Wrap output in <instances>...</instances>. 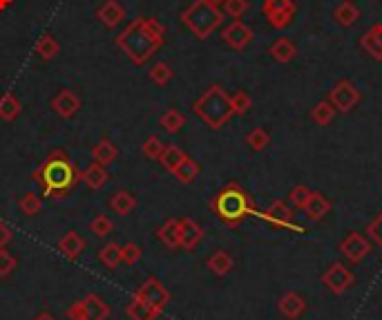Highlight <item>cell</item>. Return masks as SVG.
<instances>
[{
  "label": "cell",
  "mask_w": 382,
  "mask_h": 320,
  "mask_svg": "<svg viewBox=\"0 0 382 320\" xmlns=\"http://www.w3.org/2000/svg\"><path fill=\"white\" fill-rule=\"evenodd\" d=\"M166 43V27L157 19L139 16L116 36V47L134 65L148 63Z\"/></svg>",
  "instance_id": "1"
},
{
  "label": "cell",
  "mask_w": 382,
  "mask_h": 320,
  "mask_svg": "<svg viewBox=\"0 0 382 320\" xmlns=\"http://www.w3.org/2000/svg\"><path fill=\"white\" fill-rule=\"evenodd\" d=\"M34 180L40 184L42 197H61L76 188V184L83 180V173L74 166L65 150L56 148L34 171Z\"/></svg>",
  "instance_id": "2"
},
{
  "label": "cell",
  "mask_w": 382,
  "mask_h": 320,
  "mask_svg": "<svg viewBox=\"0 0 382 320\" xmlns=\"http://www.w3.org/2000/svg\"><path fill=\"white\" fill-rule=\"evenodd\" d=\"M192 110L212 130H219L235 114L231 106V97L226 95V90L222 86H210L192 103Z\"/></svg>",
  "instance_id": "3"
},
{
  "label": "cell",
  "mask_w": 382,
  "mask_h": 320,
  "mask_svg": "<svg viewBox=\"0 0 382 320\" xmlns=\"http://www.w3.org/2000/svg\"><path fill=\"white\" fill-rule=\"evenodd\" d=\"M210 208L215 210V215L228 226L240 224L246 215L253 210L251 197L237 186V184H228V186L217 193V197L210 201Z\"/></svg>",
  "instance_id": "4"
},
{
  "label": "cell",
  "mask_w": 382,
  "mask_h": 320,
  "mask_svg": "<svg viewBox=\"0 0 382 320\" xmlns=\"http://www.w3.org/2000/svg\"><path fill=\"white\" fill-rule=\"evenodd\" d=\"M224 21V14L219 7L210 5L208 0H194L181 12V23L188 27L197 38H208Z\"/></svg>",
  "instance_id": "5"
},
{
  "label": "cell",
  "mask_w": 382,
  "mask_h": 320,
  "mask_svg": "<svg viewBox=\"0 0 382 320\" xmlns=\"http://www.w3.org/2000/svg\"><path fill=\"white\" fill-rule=\"evenodd\" d=\"M132 298H137V300L146 302V305H150V307L164 311L170 305V298H173V296H170V291L164 287V282H161L159 278L150 275L148 280L132 293Z\"/></svg>",
  "instance_id": "6"
},
{
  "label": "cell",
  "mask_w": 382,
  "mask_h": 320,
  "mask_svg": "<svg viewBox=\"0 0 382 320\" xmlns=\"http://www.w3.org/2000/svg\"><path fill=\"white\" fill-rule=\"evenodd\" d=\"M360 99H362L360 90L355 88L351 81H346V79L338 81L333 86V90H331V95H329V101H331V106L335 108V112L353 110V108L360 103Z\"/></svg>",
  "instance_id": "7"
},
{
  "label": "cell",
  "mask_w": 382,
  "mask_h": 320,
  "mask_svg": "<svg viewBox=\"0 0 382 320\" xmlns=\"http://www.w3.org/2000/svg\"><path fill=\"white\" fill-rule=\"evenodd\" d=\"M322 282H324L333 293H344L353 284V273L342 262H335V264H331V269L324 275H322Z\"/></svg>",
  "instance_id": "8"
},
{
  "label": "cell",
  "mask_w": 382,
  "mask_h": 320,
  "mask_svg": "<svg viewBox=\"0 0 382 320\" xmlns=\"http://www.w3.org/2000/svg\"><path fill=\"white\" fill-rule=\"evenodd\" d=\"M222 40L226 45H231L233 49H244L253 43V29L249 25H244L242 21H233L222 32Z\"/></svg>",
  "instance_id": "9"
},
{
  "label": "cell",
  "mask_w": 382,
  "mask_h": 320,
  "mask_svg": "<svg viewBox=\"0 0 382 320\" xmlns=\"http://www.w3.org/2000/svg\"><path fill=\"white\" fill-rule=\"evenodd\" d=\"M340 251H342V254L349 258L351 262H362V260L369 256L371 244L364 240L360 233H349L342 240V244H340Z\"/></svg>",
  "instance_id": "10"
},
{
  "label": "cell",
  "mask_w": 382,
  "mask_h": 320,
  "mask_svg": "<svg viewBox=\"0 0 382 320\" xmlns=\"http://www.w3.org/2000/svg\"><path fill=\"white\" fill-rule=\"evenodd\" d=\"M52 108H54V112L58 116H63V119H72V116L81 110V99L72 90H61L52 99Z\"/></svg>",
  "instance_id": "11"
},
{
  "label": "cell",
  "mask_w": 382,
  "mask_h": 320,
  "mask_svg": "<svg viewBox=\"0 0 382 320\" xmlns=\"http://www.w3.org/2000/svg\"><path fill=\"white\" fill-rule=\"evenodd\" d=\"M201 238H203L201 226L194 220H190V217H181L179 220V247L186 251H192V249H197Z\"/></svg>",
  "instance_id": "12"
},
{
  "label": "cell",
  "mask_w": 382,
  "mask_h": 320,
  "mask_svg": "<svg viewBox=\"0 0 382 320\" xmlns=\"http://www.w3.org/2000/svg\"><path fill=\"white\" fill-rule=\"evenodd\" d=\"M97 19L103 23L105 27L112 29L125 19V7L118 3V0H105V3L97 10Z\"/></svg>",
  "instance_id": "13"
},
{
  "label": "cell",
  "mask_w": 382,
  "mask_h": 320,
  "mask_svg": "<svg viewBox=\"0 0 382 320\" xmlns=\"http://www.w3.org/2000/svg\"><path fill=\"white\" fill-rule=\"evenodd\" d=\"M277 307H279V311H282L286 318L295 320V318H300L304 311H307V300H304L300 293L288 291V293H284L282 298H279Z\"/></svg>",
  "instance_id": "14"
},
{
  "label": "cell",
  "mask_w": 382,
  "mask_h": 320,
  "mask_svg": "<svg viewBox=\"0 0 382 320\" xmlns=\"http://www.w3.org/2000/svg\"><path fill=\"white\" fill-rule=\"evenodd\" d=\"M83 311H85V320H107L110 316L107 302L99 293H88L83 298Z\"/></svg>",
  "instance_id": "15"
},
{
  "label": "cell",
  "mask_w": 382,
  "mask_h": 320,
  "mask_svg": "<svg viewBox=\"0 0 382 320\" xmlns=\"http://www.w3.org/2000/svg\"><path fill=\"white\" fill-rule=\"evenodd\" d=\"M360 47L371 58H376V61H382V23L373 25L369 32H364V36L360 38Z\"/></svg>",
  "instance_id": "16"
},
{
  "label": "cell",
  "mask_w": 382,
  "mask_h": 320,
  "mask_svg": "<svg viewBox=\"0 0 382 320\" xmlns=\"http://www.w3.org/2000/svg\"><path fill=\"white\" fill-rule=\"evenodd\" d=\"M83 182H85V186H88L90 190L103 188L105 184L110 182L107 168H105L103 164H99V162H92V164L83 171Z\"/></svg>",
  "instance_id": "17"
},
{
  "label": "cell",
  "mask_w": 382,
  "mask_h": 320,
  "mask_svg": "<svg viewBox=\"0 0 382 320\" xmlns=\"http://www.w3.org/2000/svg\"><path fill=\"white\" fill-rule=\"evenodd\" d=\"M329 210H331V201L324 195H322V193H311L309 201L304 204V213H307V217H309L311 222L324 220Z\"/></svg>",
  "instance_id": "18"
},
{
  "label": "cell",
  "mask_w": 382,
  "mask_h": 320,
  "mask_svg": "<svg viewBox=\"0 0 382 320\" xmlns=\"http://www.w3.org/2000/svg\"><path fill=\"white\" fill-rule=\"evenodd\" d=\"M58 251L67 260H76L85 251V240L76 231H67L61 240H58Z\"/></svg>",
  "instance_id": "19"
},
{
  "label": "cell",
  "mask_w": 382,
  "mask_h": 320,
  "mask_svg": "<svg viewBox=\"0 0 382 320\" xmlns=\"http://www.w3.org/2000/svg\"><path fill=\"white\" fill-rule=\"evenodd\" d=\"M333 19L342 25V27H351V25H355L360 19L358 5H355L353 0H342V3L333 10Z\"/></svg>",
  "instance_id": "20"
},
{
  "label": "cell",
  "mask_w": 382,
  "mask_h": 320,
  "mask_svg": "<svg viewBox=\"0 0 382 320\" xmlns=\"http://www.w3.org/2000/svg\"><path fill=\"white\" fill-rule=\"evenodd\" d=\"M125 314L132 320H157L161 316V311L137 298H130V302H127V307H125Z\"/></svg>",
  "instance_id": "21"
},
{
  "label": "cell",
  "mask_w": 382,
  "mask_h": 320,
  "mask_svg": "<svg viewBox=\"0 0 382 320\" xmlns=\"http://www.w3.org/2000/svg\"><path fill=\"white\" fill-rule=\"evenodd\" d=\"M159 242H164L168 249H179V220L177 217H170L164 222V226L157 231Z\"/></svg>",
  "instance_id": "22"
},
{
  "label": "cell",
  "mask_w": 382,
  "mask_h": 320,
  "mask_svg": "<svg viewBox=\"0 0 382 320\" xmlns=\"http://www.w3.org/2000/svg\"><path fill=\"white\" fill-rule=\"evenodd\" d=\"M110 208H112L116 215H130L132 210L137 208V197L127 190H118L110 197Z\"/></svg>",
  "instance_id": "23"
},
{
  "label": "cell",
  "mask_w": 382,
  "mask_h": 320,
  "mask_svg": "<svg viewBox=\"0 0 382 320\" xmlns=\"http://www.w3.org/2000/svg\"><path fill=\"white\" fill-rule=\"evenodd\" d=\"M99 262L103 264L105 269H116L118 264L123 262V258H121V244H116V242H107L105 247H101L99 249Z\"/></svg>",
  "instance_id": "24"
},
{
  "label": "cell",
  "mask_w": 382,
  "mask_h": 320,
  "mask_svg": "<svg viewBox=\"0 0 382 320\" xmlns=\"http://www.w3.org/2000/svg\"><path fill=\"white\" fill-rule=\"evenodd\" d=\"M291 208L286 206V201H282V199H277V201H273V204H270L266 210H264V217L268 222H273V224H277V226H284V224H291Z\"/></svg>",
  "instance_id": "25"
},
{
  "label": "cell",
  "mask_w": 382,
  "mask_h": 320,
  "mask_svg": "<svg viewBox=\"0 0 382 320\" xmlns=\"http://www.w3.org/2000/svg\"><path fill=\"white\" fill-rule=\"evenodd\" d=\"M235 267V260L233 256L228 254V251H215L210 258H208V269L215 275H226L231 273V269Z\"/></svg>",
  "instance_id": "26"
},
{
  "label": "cell",
  "mask_w": 382,
  "mask_h": 320,
  "mask_svg": "<svg viewBox=\"0 0 382 320\" xmlns=\"http://www.w3.org/2000/svg\"><path fill=\"white\" fill-rule=\"evenodd\" d=\"M21 112H23L21 101L16 99L12 92H5V95L0 97V119H3V121H14V119H18Z\"/></svg>",
  "instance_id": "27"
},
{
  "label": "cell",
  "mask_w": 382,
  "mask_h": 320,
  "mask_svg": "<svg viewBox=\"0 0 382 320\" xmlns=\"http://www.w3.org/2000/svg\"><path fill=\"white\" fill-rule=\"evenodd\" d=\"M92 157H94V162L103 164V166H110L112 162H116L118 150H116V146L110 139H101L99 144L92 148Z\"/></svg>",
  "instance_id": "28"
},
{
  "label": "cell",
  "mask_w": 382,
  "mask_h": 320,
  "mask_svg": "<svg viewBox=\"0 0 382 320\" xmlns=\"http://www.w3.org/2000/svg\"><path fill=\"white\" fill-rule=\"evenodd\" d=\"M295 54H297V49H295V45L288 38H279V40H275L273 45H270V56H273L277 63L293 61Z\"/></svg>",
  "instance_id": "29"
},
{
  "label": "cell",
  "mask_w": 382,
  "mask_h": 320,
  "mask_svg": "<svg viewBox=\"0 0 382 320\" xmlns=\"http://www.w3.org/2000/svg\"><path fill=\"white\" fill-rule=\"evenodd\" d=\"M186 157H188V155H186V153H183V150H181L179 146H166L164 155H161V159H159V162L164 164V168H166V171L175 173L177 168H179V164L183 162Z\"/></svg>",
  "instance_id": "30"
},
{
  "label": "cell",
  "mask_w": 382,
  "mask_h": 320,
  "mask_svg": "<svg viewBox=\"0 0 382 320\" xmlns=\"http://www.w3.org/2000/svg\"><path fill=\"white\" fill-rule=\"evenodd\" d=\"M36 54L42 58V61H52V58L58 54V40L52 36V34H42L36 43Z\"/></svg>",
  "instance_id": "31"
},
{
  "label": "cell",
  "mask_w": 382,
  "mask_h": 320,
  "mask_svg": "<svg viewBox=\"0 0 382 320\" xmlns=\"http://www.w3.org/2000/svg\"><path fill=\"white\" fill-rule=\"evenodd\" d=\"M159 123H161V128H164L166 132L175 134V132H179V130L183 128V125H186V116H183L179 110H173V108H170L168 112L161 114Z\"/></svg>",
  "instance_id": "32"
},
{
  "label": "cell",
  "mask_w": 382,
  "mask_h": 320,
  "mask_svg": "<svg viewBox=\"0 0 382 320\" xmlns=\"http://www.w3.org/2000/svg\"><path fill=\"white\" fill-rule=\"evenodd\" d=\"M199 164L194 162V159H190V157H186L183 162L179 164V168H177V171L173 173L177 180H179L181 184H190V182H194L197 180V175H199Z\"/></svg>",
  "instance_id": "33"
},
{
  "label": "cell",
  "mask_w": 382,
  "mask_h": 320,
  "mask_svg": "<svg viewBox=\"0 0 382 320\" xmlns=\"http://www.w3.org/2000/svg\"><path fill=\"white\" fill-rule=\"evenodd\" d=\"M262 12H264L266 19L277 14H295V0H266Z\"/></svg>",
  "instance_id": "34"
},
{
  "label": "cell",
  "mask_w": 382,
  "mask_h": 320,
  "mask_svg": "<svg viewBox=\"0 0 382 320\" xmlns=\"http://www.w3.org/2000/svg\"><path fill=\"white\" fill-rule=\"evenodd\" d=\"M18 206H21V210H23V213L27 215V217H34V215L40 213V208H42V197L36 195L34 190H27V193H25V195L18 199Z\"/></svg>",
  "instance_id": "35"
},
{
  "label": "cell",
  "mask_w": 382,
  "mask_h": 320,
  "mask_svg": "<svg viewBox=\"0 0 382 320\" xmlns=\"http://www.w3.org/2000/svg\"><path fill=\"white\" fill-rule=\"evenodd\" d=\"M335 116V108L331 106V101H320V103L311 110V119L318 125H329Z\"/></svg>",
  "instance_id": "36"
},
{
  "label": "cell",
  "mask_w": 382,
  "mask_h": 320,
  "mask_svg": "<svg viewBox=\"0 0 382 320\" xmlns=\"http://www.w3.org/2000/svg\"><path fill=\"white\" fill-rule=\"evenodd\" d=\"M246 144H249V148L255 150V153H262V150L270 144V134L264 128H253L246 134Z\"/></svg>",
  "instance_id": "37"
},
{
  "label": "cell",
  "mask_w": 382,
  "mask_h": 320,
  "mask_svg": "<svg viewBox=\"0 0 382 320\" xmlns=\"http://www.w3.org/2000/svg\"><path fill=\"white\" fill-rule=\"evenodd\" d=\"M150 79L152 83H157V86H168L170 81H173V67L168 63H155L150 67Z\"/></svg>",
  "instance_id": "38"
},
{
  "label": "cell",
  "mask_w": 382,
  "mask_h": 320,
  "mask_svg": "<svg viewBox=\"0 0 382 320\" xmlns=\"http://www.w3.org/2000/svg\"><path fill=\"white\" fill-rule=\"evenodd\" d=\"M164 150H166V144L159 137H155V134H150V137L143 141V155L150 159H157L159 162L161 155H164Z\"/></svg>",
  "instance_id": "39"
},
{
  "label": "cell",
  "mask_w": 382,
  "mask_h": 320,
  "mask_svg": "<svg viewBox=\"0 0 382 320\" xmlns=\"http://www.w3.org/2000/svg\"><path fill=\"white\" fill-rule=\"evenodd\" d=\"M231 106H233V112L235 114H246L251 110V106H253V99L249 92H244V90H237L235 95L231 97Z\"/></svg>",
  "instance_id": "40"
},
{
  "label": "cell",
  "mask_w": 382,
  "mask_h": 320,
  "mask_svg": "<svg viewBox=\"0 0 382 320\" xmlns=\"http://www.w3.org/2000/svg\"><path fill=\"white\" fill-rule=\"evenodd\" d=\"M90 229H92V233L97 235V238H107V235L112 233L114 224H112V220H110L107 215H97L94 220H92Z\"/></svg>",
  "instance_id": "41"
},
{
  "label": "cell",
  "mask_w": 382,
  "mask_h": 320,
  "mask_svg": "<svg viewBox=\"0 0 382 320\" xmlns=\"http://www.w3.org/2000/svg\"><path fill=\"white\" fill-rule=\"evenodd\" d=\"M251 3L249 0H224V14H228L231 19H242V16L249 12Z\"/></svg>",
  "instance_id": "42"
},
{
  "label": "cell",
  "mask_w": 382,
  "mask_h": 320,
  "mask_svg": "<svg viewBox=\"0 0 382 320\" xmlns=\"http://www.w3.org/2000/svg\"><path fill=\"white\" fill-rule=\"evenodd\" d=\"M121 258H123V262L125 264H137L139 260H141V247L139 244H134V242H127L125 247H121Z\"/></svg>",
  "instance_id": "43"
},
{
  "label": "cell",
  "mask_w": 382,
  "mask_h": 320,
  "mask_svg": "<svg viewBox=\"0 0 382 320\" xmlns=\"http://www.w3.org/2000/svg\"><path fill=\"white\" fill-rule=\"evenodd\" d=\"M309 197H311V190L307 186H295L291 190V195H288V201H291L295 208H304V204L309 201Z\"/></svg>",
  "instance_id": "44"
},
{
  "label": "cell",
  "mask_w": 382,
  "mask_h": 320,
  "mask_svg": "<svg viewBox=\"0 0 382 320\" xmlns=\"http://www.w3.org/2000/svg\"><path fill=\"white\" fill-rule=\"evenodd\" d=\"M16 269V258L10 251L0 249V278H7Z\"/></svg>",
  "instance_id": "45"
},
{
  "label": "cell",
  "mask_w": 382,
  "mask_h": 320,
  "mask_svg": "<svg viewBox=\"0 0 382 320\" xmlns=\"http://www.w3.org/2000/svg\"><path fill=\"white\" fill-rule=\"evenodd\" d=\"M65 316L70 320H85V311H83V300H76L72 302L70 307H67Z\"/></svg>",
  "instance_id": "46"
},
{
  "label": "cell",
  "mask_w": 382,
  "mask_h": 320,
  "mask_svg": "<svg viewBox=\"0 0 382 320\" xmlns=\"http://www.w3.org/2000/svg\"><path fill=\"white\" fill-rule=\"evenodd\" d=\"M12 238H14V231H12V226L7 224V222H3V220H0V249H5L7 244L12 242Z\"/></svg>",
  "instance_id": "47"
},
{
  "label": "cell",
  "mask_w": 382,
  "mask_h": 320,
  "mask_svg": "<svg viewBox=\"0 0 382 320\" xmlns=\"http://www.w3.org/2000/svg\"><path fill=\"white\" fill-rule=\"evenodd\" d=\"M34 320H56V318H54L52 314H49V311H42V314H38Z\"/></svg>",
  "instance_id": "48"
},
{
  "label": "cell",
  "mask_w": 382,
  "mask_h": 320,
  "mask_svg": "<svg viewBox=\"0 0 382 320\" xmlns=\"http://www.w3.org/2000/svg\"><path fill=\"white\" fill-rule=\"evenodd\" d=\"M12 5H14V0H0V12H3V10H10Z\"/></svg>",
  "instance_id": "49"
},
{
  "label": "cell",
  "mask_w": 382,
  "mask_h": 320,
  "mask_svg": "<svg viewBox=\"0 0 382 320\" xmlns=\"http://www.w3.org/2000/svg\"><path fill=\"white\" fill-rule=\"evenodd\" d=\"M210 5H215V7H219V5H224V0H208Z\"/></svg>",
  "instance_id": "50"
}]
</instances>
